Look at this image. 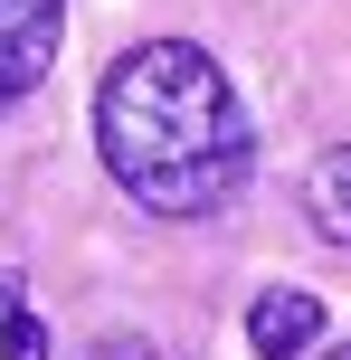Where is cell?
Masks as SVG:
<instances>
[{"instance_id":"6da1fadb","label":"cell","mask_w":351,"mask_h":360,"mask_svg":"<svg viewBox=\"0 0 351 360\" xmlns=\"http://www.w3.org/2000/svg\"><path fill=\"white\" fill-rule=\"evenodd\" d=\"M95 152L114 190L152 218H209L257 171V124L209 48L190 38H143L95 86Z\"/></svg>"},{"instance_id":"8992f818","label":"cell","mask_w":351,"mask_h":360,"mask_svg":"<svg viewBox=\"0 0 351 360\" xmlns=\"http://www.w3.org/2000/svg\"><path fill=\"white\" fill-rule=\"evenodd\" d=\"M95 360H171V351H152L143 332H114V342H95Z\"/></svg>"},{"instance_id":"52a82bcc","label":"cell","mask_w":351,"mask_h":360,"mask_svg":"<svg viewBox=\"0 0 351 360\" xmlns=\"http://www.w3.org/2000/svg\"><path fill=\"white\" fill-rule=\"evenodd\" d=\"M323 360H351V342H342V351H323Z\"/></svg>"},{"instance_id":"7a4b0ae2","label":"cell","mask_w":351,"mask_h":360,"mask_svg":"<svg viewBox=\"0 0 351 360\" xmlns=\"http://www.w3.org/2000/svg\"><path fill=\"white\" fill-rule=\"evenodd\" d=\"M57 38H67V0H0V105L57 67Z\"/></svg>"},{"instance_id":"3957f363","label":"cell","mask_w":351,"mask_h":360,"mask_svg":"<svg viewBox=\"0 0 351 360\" xmlns=\"http://www.w3.org/2000/svg\"><path fill=\"white\" fill-rule=\"evenodd\" d=\"M323 342V304L304 285H266L257 304H247V351L257 360H304Z\"/></svg>"},{"instance_id":"5b68a950","label":"cell","mask_w":351,"mask_h":360,"mask_svg":"<svg viewBox=\"0 0 351 360\" xmlns=\"http://www.w3.org/2000/svg\"><path fill=\"white\" fill-rule=\"evenodd\" d=\"M0 360H48V323H38V313H0Z\"/></svg>"},{"instance_id":"277c9868","label":"cell","mask_w":351,"mask_h":360,"mask_svg":"<svg viewBox=\"0 0 351 360\" xmlns=\"http://www.w3.org/2000/svg\"><path fill=\"white\" fill-rule=\"evenodd\" d=\"M304 218H314V237L351 247V143H333L323 162H304Z\"/></svg>"}]
</instances>
